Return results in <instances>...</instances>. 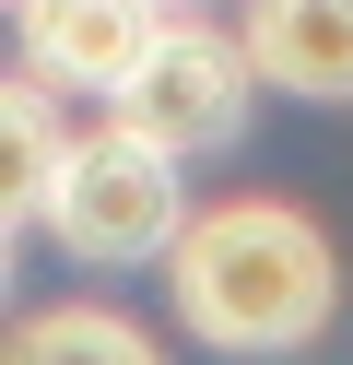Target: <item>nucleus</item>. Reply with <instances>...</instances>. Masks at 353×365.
<instances>
[{
  "label": "nucleus",
  "instance_id": "obj_1",
  "mask_svg": "<svg viewBox=\"0 0 353 365\" xmlns=\"http://www.w3.org/2000/svg\"><path fill=\"white\" fill-rule=\"evenodd\" d=\"M165 283H177V318L212 354H295L342 307V259H329V236L295 200H224V212H200L177 236V259H165Z\"/></svg>",
  "mask_w": 353,
  "mask_h": 365
},
{
  "label": "nucleus",
  "instance_id": "obj_2",
  "mask_svg": "<svg viewBox=\"0 0 353 365\" xmlns=\"http://www.w3.org/2000/svg\"><path fill=\"white\" fill-rule=\"evenodd\" d=\"M188 189H177V153L141 142V130H83V142L59 153V189H47V236L71 247V259H177L188 236Z\"/></svg>",
  "mask_w": 353,
  "mask_h": 365
},
{
  "label": "nucleus",
  "instance_id": "obj_3",
  "mask_svg": "<svg viewBox=\"0 0 353 365\" xmlns=\"http://www.w3.org/2000/svg\"><path fill=\"white\" fill-rule=\"evenodd\" d=\"M247 36H200V24H165V48L141 59V83L106 106L118 130H141V142H165L188 165V153H224L235 130H247Z\"/></svg>",
  "mask_w": 353,
  "mask_h": 365
},
{
  "label": "nucleus",
  "instance_id": "obj_4",
  "mask_svg": "<svg viewBox=\"0 0 353 365\" xmlns=\"http://www.w3.org/2000/svg\"><path fill=\"white\" fill-rule=\"evenodd\" d=\"M12 24H24V59L59 83H94V95H130L141 59L165 48V12L153 0H12Z\"/></svg>",
  "mask_w": 353,
  "mask_h": 365
},
{
  "label": "nucleus",
  "instance_id": "obj_5",
  "mask_svg": "<svg viewBox=\"0 0 353 365\" xmlns=\"http://www.w3.org/2000/svg\"><path fill=\"white\" fill-rule=\"evenodd\" d=\"M247 71L271 95L353 106V0H247Z\"/></svg>",
  "mask_w": 353,
  "mask_h": 365
},
{
  "label": "nucleus",
  "instance_id": "obj_6",
  "mask_svg": "<svg viewBox=\"0 0 353 365\" xmlns=\"http://www.w3.org/2000/svg\"><path fill=\"white\" fill-rule=\"evenodd\" d=\"M12 365H165V354H153V330L118 318V307H36L12 330Z\"/></svg>",
  "mask_w": 353,
  "mask_h": 365
},
{
  "label": "nucleus",
  "instance_id": "obj_7",
  "mask_svg": "<svg viewBox=\"0 0 353 365\" xmlns=\"http://www.w3.org/2000/svg\"><path fill=\"white\" fill-rule=\"evenodd\" d=\"M59 130H47V95L12 83V224H47V189H59Z\"/></svg>",
  "mask_w": 353,
  "mask_h": 365
},
{
  "label": "nucleus",
  "instance_id": "obj_8",
  "mask_svg": "<svg viewBox=\"0 0 353 365\" xmlns=\"http://www.w3.org/2000/svg\"><path fill=\"white\" fill-rule=\"evenodd\" d=\"M153 12H165V24H177V12H188V0H153Z\"/></svg>",
  "mask_w": 353,
  "mask_h": 365
}]
</instances>
